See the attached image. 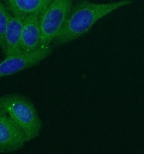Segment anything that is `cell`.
I'll list each match as a JSON object with an SVG mask.
<instances>
[{
  "label": "cell",
  "mask_w": 144,
  "mask_h": 154,
  "mask_svg": "<svg viewBox=\"0 0 144 154\" xmlns=\"http://www.w3.org/2000/svg\"><path fill=\"white\" fill-rule=\"evenodd\" d=\"M132 0L98 4L88 0H79L72 6L70 14L53 43L64 45L81 37L91 29L99 20L112 11L132 3Z\"/></svg>",
  "instance_id": "6da1fadb"
},
{
  "label": "cell",
  "mask_w": 144,
  "mask_h": 154,
  "mask_svg": "<svg viewBox=\"0 0 144 154\" xmlns=\"http://www.w3.org/2000/svg\"><path fill=\"white\" fill-rule=\"evenodd\" d=\"M12 16L13 15L8 11L2 1L0 0V48L4 54L5 51V31Z\"/></svg>",
  "instance_id": "9c48e42d"
},
{
  "label": "cell",
  "mask_w": 144,
  "mask_h": 154,
  "mask_svg": "<svg viewBox=\"0 0 144 154\" xmlns=\"http://www.w3.org/2000/svg\"><path fill=\"white\" fill-rule=\"evenodd\" d=\"M3 109L24 134L27 142L37 138L42 123L34 104L24 96L11 94L0 97Z\"/></svg>",
  "instance_id": "7a4b0ae2"
},
{
  "label": "cell",
  "mask_w": 144,
  "mask_h": 154,
  "mask_svg": "<svg viewBox=\"0 0 144 154\" xmlns=\"http://www.w3.org/2000/svg\"><path fill=\"white\" fill-rule=\"evenodd\" d=\"M41 34L39 15L26 16L22 28L21 45L23 52L31 53L41 48Z\"/></svg>",
  "instance_id": "8992f818"
},
{
  "label": "cell",
  "mask_w": 144,
  "mask_h": 154,
  "mask_svg": "<svg viewBox=\"0 0 144 154\" xmlns=\"http://www.w3.org/2000/svg\"><path fill=\"white\" fill-rule=\"evenodd\" d=\"M73 0H53L39 15L41 47L51 45L64 25Z\"/></svg>",
  "instance_id": "3957f363"
},
{
  "label": "cell",
  "mask_w": 144,
  "mask_h": 154,
  "mask_svg": "<svg viewBox=\"0 0 144 154\" xmlns=\"http://www.w3.org/2000/svg\"><path fill=\"white\" fill-rule=\"evenodd\" d=\"M13 16L40 15L53 0H2Z\"/></svg>",
  "instance_id": "52a82bcc"
},
{
  "label": "cell",
  "mask_w": 144,
  "mask_h": 154,
  "mask_svg": "<svg viewBox=\"0 0 144 154\" xmlns=\"http://www.w3.org/2000/svg\"><path fill=\"white\" fill-rule=\"evenodd\" d=\"M25 19L26 17L13 16L9 22L5 34V57L23 52L21 38Z\"/></svg>",
  "instance_id": "ba28073f"
},
{
  "label": "cell",
  "mask_w": 144,
  "mask_h": 154,
  "mask_svg": "<svg viewBox=\"0 0 144 154\" xmlns=\"http://www.w3.org/2000/svg\"><path fill=\"white\" fill-rule=\"evenodd\" d=\"M52 51L51 45L41 47L37 51L31 53L22 52L5 57V59L0 63V79L15 74L36 65L49 56Z\"/></svg>",
  "instance_id": "277c9868"
},
{
  "label": "cell",
  "mask_w": 144,
  "mask_h": 154,
  "mask_svg": "<svg viewBox=\"0 0 144 154\" xmlns=\"http://www.w3.org/2000/svg\"><path fill=\"white\" fill-rule=\"evenodd\" d=\"M27 142L24 134L18 125L0 108V152H17Z\"/></svg>",
  "instance_id": "5b68a950"
}]
</instances>
